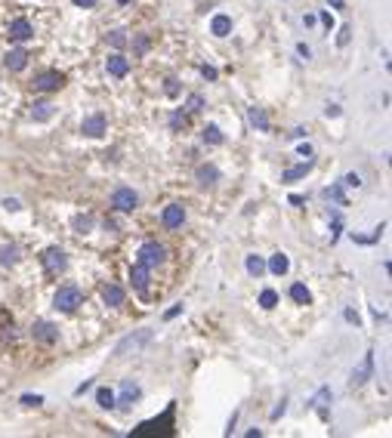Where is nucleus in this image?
Wrapping results in <instances>:
<instances>
[{
  "label": "nucleus",
  "instance_id": "1",
  "mask_svg": "<svg viewBox=\"0 0 392 438\" xmlns=\"http://www.w3.org/2000/svg\"><path fill=\"white\" fill-rule=\"evenodd\" d=\"M173 411L176 407L170 404L161 417L149 419V423H139L136 429H133V435H173Z\"/></svg>",
  "mask_w": 392,
  "mask_h": 438
},
{
  "label": "nucleus",
  "instance_id": "2",
  "mask_svg": "<svg viewBox=\"0 0 392 438\" xmlns=\"http://www.w3.org/2000/svg\"><path fill=\"white\" fill-rule=\"evenodd\" d=\"M53 306H56L59 312H75L77 306H84L81 287H75V284H65V287H59L56 296H53Z\"/></svg>",
  "mask_w": 392,
  "mask_h": 438
},
{
  "label": "nucleus",
  "instance_id": "3",
  "mask_svg": "<svg viewBox=\"0 0 392 438\" xmlns=\"http://www.w3.org/2000/svg\"><path fill=\"white\" fill-rule=\"evenodd\" d=\"M145 343H151V330L149 327H143V330L130 333V337H124L118 345H114V358H124L127 352H139Z\"/></svg>",
  "mask_w": 392,
  "mask_h": 438
},
{
  "label": "nucleus",
  "instance_id": "4",
  "mask_svg": "<svg viewBox=\"0 0 392 438\" xmlns=\"http://www.w3.org/2000/svg\"><path fill=\"white\" fill-rule=\"evenodd\" d=\"M65 86V74L62 71H40L34 77V90L38 93H56Z\"/></svg>",
  "mask_w": 392,
  "mask_h": 438
},
{
  "label": "nucleus",
  "instance_id": "5",
  "mask_svg": "<svg viewBox=\"0 0 392 438\" xmlns=\"http://www.w3.org/2000/svg\"><path fill=\"white\" fill-rule=\"evenodd\" d=\"M164 256H167V250H164V244H158V241H149V244L139 247V263L143 265H161Z\"/></svg>",
  "mask_w": 392,
  "mask_h": 438
},
{
  "label": "nucleus",
  "instance_id": "6",
  "mask_svg": "<svg viewBox=\"0 0 392 438\" xmlns=\"http://www.w3.org/2000/svg\"><path fill=\"white\" fill-rule=\"evenodd\" d=\"M112 207L121 210V213H130V210L139 207V195H136L133 188H118V191L112 195Z\"/></svg>",
  "mask_w": 392,
  "mask_h": 438
},
{
  "label": "nucleus",
  "instance_id": "7",
  "mask_svg": "<svg viewBox=\"0 0 392 438\" xmlns=\"http://www.w3.org/2000/svg\"><path fill=\"white\" fill-rule=\"evenodd\" d=\"M106 114H90V117H84V123H81V133L84 136H90V139H99L102 133H106Z\"/></svg>",
  "mask_w": 392,
  "mask_h": 438
},
{
  "label": "nucleus",
  "instance_id": "8",
  "mask_svg": "<svg viewBox=\"0 0 392 438\" xmlns=\"http://www.w3.org/2000/svg\"><path fill=\"white\" fill-rule=\"evenodd\" d=\"M32 337L40 339V343H56L59 330H56V324H50V321H34V324H32Z\"/></svg>",
  "mask_w": 392,
  "mask_h": 438
},
{
  "label": "nucleus",
  "instance_id": "9",
  "mask_svg": "<svg viewBox=\"0 0 392 438\" xmlns=\"http://www.w3.org/2000/svg\"><path fill=\"white\" fill-rule=\"evenodd\" d=\"M139 395H143V389H139L133 380H124V386H121V398H114V404H118V407H130L133 401H139Z\"/></svg>",
  "mask_w": 392,
  "mask_h": 438
},
{
  "label": "nucleus",
  "instance_id": "10",
  "mask_svg": "<svg viewBox=\"0 0 392 438\" xmlns=\"http://www.w3.org/2000/svg\"><path fill=\"white\" fill-rule=\"evenodd\" d=\"M10 37L13 40H32L34 37V25L28 22V19H16V22H10Z\"/></svg>",
  "mask_w": 392,
  "mask_h": 438
},
{
  "label": "nucleus",
  "instance_id": "11",
  "mask_svg": "<svg viewBox=\"0 0 392 438\" xmlns=\"http://www.w3.org/2000/svg\"><path fill=\"white\" fill-rule=\"evenodd\" d=\"M65 263H69V259H65V253L59 250V247H50V250L44 253V265H47V271H50V275L62 271V269H65Z\"/></svg>",
  "mask_w": 392,
  "mask_h": 438
},
{
  "label": "nucleus",
  "instance_id": "12",
  "mask_svg": "<svg viewBox=\"0 0 392 438\" xmlns=\"http://www.w3.org/2000/svg\"><path fill=\"white\" fill-rule=\"evenodd\" d=\"M164 226L167 228H180L182 226V219H186V207L182 204H170V207H164Z\"/></svg>",
  "mask_w": 392,
  "mask_h": 438
},
{
  "label": "nucleus",
  "instance_id": "13",
  "mask_svg": "<svg viewBox=\"0 0 392 438\" xmlns=\"http://www.w3.org/2000/svg\"><path fill=\"white\" fill-rule=\"evenodd\" d=\"M373 374V352H367L365 361H361L358 370H352V386H361V382H367Z\"/></svg>",
  "mask_w": 392,
  "mask_h": 438
},
{
  "label": "nucleus",
  "instance_id": "14",
  "mask_svg": "<svg viewBox=\"0 0 392 438\" xmlns=\"http://www.w3.org/2000/svg\"><path fill=\"white\" fill-rule=\"evenodd\" d=\"M106 68H108V74H112V77H127V71H130V62H127L121 53H114V56H108Z\"/></svg>",
  "mask_w": 392,
  "mask_h": 438
},
{
  "label": "nucleus",
  "instance_id": "15",
  "mask_svg": "<svg viewBox=\"0 0 392 438\" xmlns=\"http://www.w3.org/2000/svg\"><path fill=\"white\" fill-rule=\"evenodd\" d=\"M130 281H133V287L139 290V293H145L149 290V265H143V263H136L130 269Z\"/></svg>",
  "mask_w": 392,
  "mask_h": 438
},
{
  "label": "nucleus",
  "instance_id": "16",
  "mask_svg": "<svg viewBox=\"0 0 392 438\" xmlns=\"http://www.w3.org/2000/svg\"><path fill=\"white\" fill-rule=\"evenodd\" d=\"M3 62H7L10 71H22V68L28 65V53H25V49H13V53H7V59H3Z\"/></svg>",
  "mask_w": 392,
  "mask_h": 438
},
{
  "label": "nucleus",
  "instance_id": "17",
  "mask_svg": "<svg viewBox=\"0 0 392 438\" xmlns=\"http://www.w3.org/2000/svg\"><path fill=\"white\" fill-rule=\"evenodd\" d=\"M102 300H106V306H121L124 302V290L118 284H108V287H102Z\"/></svg>",
  "mask_w": 392,
  "mask_h": 438
},
{
  "label": "nucleus",
  "instance_id": "18",
  "mask_svg": "<svg viewBox=\"0 0 392 438\" xmlns=\"http://www.w3.org/2000/svg\"><path fill=\"white\" fill-rule=\"evenodd\" d=\"M210 31L217 37H225L232 31V19L225 16V12H219V16H213V22H210Z\"/></svg>",
  "mask_w": 392,
  "mask_h": 438
},
{
  "label": "nucleus",
  "instance_id": "19",
  "mask_svg": "<svg viewBox=\"0 0 392 438\" xmlns=\"http://www.w3.org/2000/svg\"><path fill=\"white\" fill-rule=\"evenodd\" d=\"M217 179H219V170H217V167H213V164L198 167V182L204 185V188H207V185H213V182H217Z\"/></svg>",
  "mask_w": 392,
  "mask_h": 438
},
{
  "label": "nucleus",
  "instance_id": "20",
  "mask_svg": "<svg viewBox=\"0 0 392 438\" xmlns=\"http://www.w3.org/2000/svg\"><path fill=\"white\" fill-rule=\"evenodd\" d=\"M16 263H19V247L16 244L0 247V265H16Z\"/></svg>",
  "mask_w": 392,
  "mask_h": 438
},
{
  "label": "nucleus",
  "instance_id": "21",
  "mask_svg": "<svg viewBox=\"0 0 392 438\" xmlns=\"http://www.w3.org/2000/svg\"><path fill=\"white\" fill-rule=\"evenodd\" d=\"M306 173H312V160H306V164H299V167H291V170H284V173H281V179H284V182H293V179H303Z\"/></svg>",
  "mask_w": 392,
  "mask_h": 438
},
{
  "label": "nucleus",
  "instance_id": "22",
  "mask_svg": "<svg viewBox=\"0 0 392 438\" xmlns=\"http://www.w3.org/2000/svg\"><path fill=\"white\" fill-rule=\"evenodd\" d=\"M269 269H272V275H287V269H291V259H287L284 253H275V256L269 259Z\"/></svg>",
  "mask_w": 392,
  "mask_h": 438
},
{
  "label": "nucleus",
  "instance_id": "23",
  "mask_svg": "<svg viewBox=\"0 0 392 438\" xmlns=\"http://www.w3.org/2000/svg\"><path fill=\"white\" fill-rule=\"evenodd\" d=\"M291 300L297 302V306H309V302H312V293L306 290V284H293V287H291Z\"/></svg>",
  "mask_w": 392,
  "mask_h": 438
},
{
  "label": "nucleus",
  "instance_id": "24",
  "mask_svg": "<svg viewBox=\"0 0 392 438\" xmlns=\"http://www.w3.org/2000/svg\"><path fill=\"white\" fill-rule=\"evenodd\" d=\"M32 117H34V121H50V117H53V105L50 102H34L32 105Z\"/></svg>",
  "mask_w": 392,
  "mask_h": 438
},
{
  "label": "nucleus",
  "instance_id": "25",
  "mask_svg": "<svg viewBox=\"0 0 392 438\" xmlns=\"http://www.w3.org/2000/svg\"><path fill=\"white\" fill-rule=\"evenodd\" d=\"M204 142H210V145H219V142H223V133H219V127L207 123V127H204Z\"/></svg>",
  "mask_w": 392,
  "mask_h": 438
},
{
  "label": "nucleus",
  "instance_id": "26",
  "mask_svg": "<svg viewBox=\"0 0 392 438\" xmlns=\"http://www.w3.org/2000/svg\"><path fill=\"white\" fill-rule=\"evenodd\" d=\"M247 271H250L254 278H260L262 271H266V263H262L260 256H247Z\"/></svg>",
  "mask_w": 392,
  "mask_h": 438
},
{
  "label": "nucleus",
  "instance_id": "27",
  "mask_svg": "<svg viewBox=\"0 0 392 438\" xmlns=\"http://www.w3.org/2000/svg\"><path fill=\"white\" fill-rule=\"evenodd\" d=\"M250 123H254V127H260L262 133L269 130V121H266V114H262L260 108H250Z\"/></svg>",
  "mask_w": 392,
  "mask_h": 438
},
{
  "label": "nucleus",
  "instance_id": "28",
  "mask_svg": "<svg viewBox=\"0 0 392 438\" xmlns=\"http://www.w3.org/2000/svg\"><path fill=\"white\" fill-rule=\"evenodd\" d=\"M260 306L262 308H275V306H278V293H275V290H262V293H260Z\"/></svg>",
  "mask_w": 392,
  "mask_h": 438
},
{
  "label": "nucleus",
  "instance_id": "29",
  "mask_svg": "<svg viewBox=\"0 0 392 438\" xmlns=\"http://www.w3.org/2000/svg\"><path fill=\"white\" fill-rule=\"evenodd\" d=\"M96 401H99V407H114V392L112 389H99V392H96Z\"/></svg>",
  "mask_w": 392,
  "mask_h": 438
},
{
  "label": "nucleus",
  "instance_id": "30",
  "mask_svg": "<svg viewBox=\"0 0 392 438\" xmlns=\"http://www.w3.org/2000/svg\"><path fill=\"white\" fill-rule=\"evenodd\" d=\"M108 43H112L114 49H124L127 47V34H124V31H112V34H108Z\"/></svg>",
  "mask_w": 392,
  "mask_h": 438
},
{
  "label": "nucleus",
  "instance_id": "31",
  "mask_svg": "<svg viewBox=\"0 0 392 438\" xmlns=\"http://www.w3.org/2000/svg\"><path fill=\"white\" fill-rule=\"evenodd\" d=\"M22 404L38 407V404H44V395H22Z\"/></svg>",
  "mask_w": 392,
  "mask_h": 438
},
{
  "label": "nucleus",
  "instance_id": "32",
  "mask_svg": "<svg viewBox=\"0 0 392 438\" xmlns=\"http://www.w3.org/2000/svg\"><path fill=\"white\" fill-rule=\"evenodd\" d=\"M170 127H173V130L186 127V114H182V111H176V114H173V117H170Z\"/></svg>",
  "mask_w": 392,
  "mask_h": 438
},
{
  "label": "nucleus",
  "instance_id": "33",
  "mask_svg": "<svg viewBox=\"0 0 392 438\" xmlns=\"http://www.w3.org/2000/svg\"><path fill=\"white\" fill-rule=\"evenodd\" d=\"M204 108V99L201 96H188V111H201Z\"/></svg>",
  "mask_w": 392,
  "mask_h": 438
},
{
  "label": "nucleus",
  "instance_id": "34",
  "mask_svg": "<svg viewBox=\"0 0 392 438\" xmlns=\"http://www.w3.org/2000/svg\"><path fill=\"white\" fill-rule=\"evenodd\" d=\"M133 49H136V53H145V49H149V37H136Z\"/></svg>",
  "mask_w": 392,
  "mask_h": 438
},
{
  "label": "nucleus",
  "instance_id": "35",
  "mask_svg": "<svg viewBox=\"0 0 392 438\" xmlns=\"http://www.w3.org/2000/svg\"><path fill=\"white\" fill-rule=\"evenodd\" d=\"M349 34H352V28L346 25V28L340 31V37H336V43H340V47H346V43H349Z\"/></svg>",
  "mask_w": 392,
  "mask_h": 438
},
{
  "label": "nucleus",
  "instance_id": "36",
  "mask_svg": "<svg viewBox=\"0 0 392 438\" xmlns=\"http://www.w3.org/2000/svg\"><path fill=\"white\" fill-rule=\"evenodd\" d=\"M180 312H182V302H176L173 308H167V312H164V318H167V321H173V318H176V315H180Z\"/></svg>",
  "mask_w": 392,
  "mask_h": 438
},
{
  "label": "nucleus",
  "instance_id": "37",
  "mask_svg": "<svg viewBox=\"0 0 392 438\" xmlns=\"http://www.w3.org/2000/svg\"><path fill=\"white\" fill-rule=\"evenodd\" d=\"M3 207H7V210H13V213H16V210H22V204L16 201V197H7V201H3Z\"/></svg>",
  "mask_w": 392,
  "mask_h": 438
},
{
  "label": "nucleus",
  "instance_id": "38",
  "mask_svg": "<svg viewBox=\"0 0 392 438\" xmlns=\"http://www.w3.org/2000/svg\"><path fill=\"white\" fill-rule=\"evenodd\" d=\"M346 185H355V188H358V185H361V176H358V173H349V176H346Z\"/></svg>",
  "mask_w": 392,
  "mask_h": 438
},
{
  "label": "nucleus",
  "instance_id": "39",
  "mask_svg": "<svg viewBox=\"0 0 392 438\" xmlns=\"http://www.w3.org/2000/svg\"><path fill=\"white\" fill-rule=\"evenodd\" d=\"M75 226H77V228H81V232H87V228H90V226H93V219H90V216H87V219H75Z\"/></svg>",
  "mask_w": 392,
  "mask_h": 438
},
{
  "label": "nucleus",
  "instance_id": "40",
  "mask_svg": "<svg viewBox=\"0 0 392 438\" xmlns=\"http://www.w3.org/2000/svg\"><path fill=\"white\" fill-rule=\"evenodd\" d=\"M167 93H170V96H176V93H180V86H176V77H167Z\"/></svg>",
  "mask_w": 392,
  "mask_h": 438
},
{
  "label": "nucleus",
  "instance_id": "41",
  "mask_svg": "<svg viewBox=\"0 0 392 438\" xmlns=\"http://www.w3.org/2000/svg\"><path fill=\"white\" fill-rule=\"evenodd\" d=\"M201 74H204L207 80H217V68H207V65H204V68H201Z\"/></svg>",
  "mask_w": 392,
  "mask_h": 438
},
{
  "label": "nucleus",
  "instance_id": "42",
  "mask_svg": "<svg viewBox=\"0 0 392 438\" xmlns=\"http://www.w3.org/2000/svg\"><path fill=\"white\" fill-rule=\"evenodd\" d=\"M324 114H328V117H340V105H328V108H324Z\"/></svg>",
  "mask_w": 392,
  "mask_h": 438
},
{
  "label": "nucleus",
  "instance_id": "43",
  "mask_svg": "<svg viewBox=\"0 0 392 438\" xmlns=\"http://www.w3.org/2000/svg\"><path fill=\"white\" fill-rule=\"evenodd\" d=\"M75 6H84V10H93L96 0H75Z\"/></svg>",
  "mask_w": 392,
  "mask_h": 438
},
{
  "label": "nucleus",
  "instance_id": "44",
  "mask_svg": "<svg viewBox=\"0 0 392 438\" xmlns=\"http://www.w3.org/2000/svg\"><path fill=\"white\" fill-rule=\"evenodd\" d=\"M299 154H303V158H312V145H309V142H306V145H299Z\"/></svg>",
  "mask_w": 392,
  "mask_h": 438
},
{
  "label": "nucleus",
  "instance_id": "45",
  "mask_svg": "<svg viewBox=\"0 0 392 438\" xmlns=\"http://www.w3.org/2000/svg\"><path fill=\"white\" fill-rule=\"evenodd\" d=\"M90 386H93V382H90V380H84V382H81V386H77V389H75V392H77V395H84V392H87V389H90Z\"/></svg>",
  "mask_w": 392,
  "mask_h": 438
},
{
  "label": "nucleus",
  "instance_id": "46",
  "mask_svg": "<svg viewBox=\"0 0 392 438\" xmlns=\"http://www.w3.org/2000/svg\"><path fill=\"white\" fill-rule=\"evenodd\" d=\"M299 56H303V59H309V56H312V49L306 47V43H299Z\"/></svg>",
  "mask_w": 392,
  "mask_h": 438
},
{
  "label": "nucleus",
  "instance_id": "47",
  "mask_svg": "<svg viewBox=\"0 0 392 438\" xmlns=\"http://www.w3.org/2000/svg\"><path fill=\"white\" fill-rule=\"evenodd\" d=\"M281 413H284V401H281V404H278V407H275V411H272V419H278Z\"/></svg>",
  "mask_w": 392,
  "mask_h": 438
},
{
  "label": "nucleus",
  "instance_id": "48",
  "mask_svg": "<svg viewBox=\"0 0 392 438\" xmlns=\"http://www.w3.org/2000/svg\"><path fill=\"white\" fill-rule=\"evenodd\" d=\"M330 6H336V10H343V0H328Z\"/></svg>",
  "mask_w": 392,
  "mask_h": 438
},
{
  "label": "nucleus",
  "instance_id": "49",
  "mask_svg": "<svg viewBox=\"0 0 392 438\" xmlns=\"http://www.w3.org/2000/svg\"><path fill=\"white\" fill-rule=\"evenodd\" d=\"M118 3H130V0H118Z\"/></svg>",
  "mask_w": 392,
  "mask_h": 438
}]
</instances>
